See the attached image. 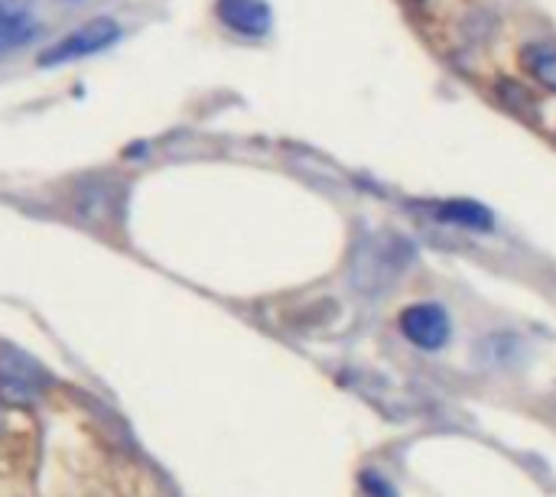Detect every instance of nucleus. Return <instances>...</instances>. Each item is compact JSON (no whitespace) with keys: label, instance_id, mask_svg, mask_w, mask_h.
I'll return each instance as SVG.
<instances>
[{"label":"nucleus","instance_id":"1","mask_svg":"<svg viewBox=\"0 0 556 497\" xmlns=\"http://www.w3.org/2000/svg\"><path fill=\"white\" fill-rule=\"evenodd\" d=\"M121 39V23L114 16H91L85 20L81 26L68 29L65 36H59L55 42H49L42 52H39V65L46 68H55V65H68V62H78V59H88L108 46H114Z\"/></svg>","mask_w":556,"mask_h":497},{"label":"nucleus","instance_id":"2","mask_svg":"<svg viewBox=\"0 0 556 497\" xmlns=\"http://www.w3.org/2000/svg\"><path fill=\"white\" fill-rule=\"evenodd\" d=\"M401 251H407V244L397 241V238H371L365 247H358L355 264H352L355 286L358 290H368V293L391 286L394 277H397V270L407 260V257H397Z\"/></svg>","mask_w":556,"mask_h":497},{"label":"nucleus","instance_id":"3","mask_svg":"<svg viewBox=\"0 0 556 497\" xmlns=\"http://www.w3.org/2000/svg\"><path fill=\"white\" fill-rule=\"evenodd\" d=\"M46 391V374L26 355H0V404L29 407Z\"/></svg>","mask_w":556,"mask_h":497},{"label":"nucleus","instance_id":"4","mask_svg":"<svg viewBox=\"0 0 556 497\" xmlns=\"http://www.w3.org/2000/svg\"><path fill=\"white\" fill-rule=\"evenodd\" d=\"M401 332L424 352H437L450 342V319L433 303H417L401 313Z\"/></svg>","mask_w":556,"mask_h":497},{"label":"nucleus","instance_id":"5","mask_svg":"<svg viewBox=\"0 0 556 497\" xmlns=\"http://www.w3.org/2000/svg\"><path fill=\"white\" fill-rule=\"evenodd\" d=\"M215 13L231 33L248 39H261L274 26V10L267 0H218Z\"/></svg>","mask_w":556,"mask_h":497},{"label":"nucleus","instance_id":"6","mask_svg":"<svg viewBox=\"0 0 556 497\" xmlns=\"http://www.w3.org/2000/svg\"><path fill=\"white\" fill-rule=\"evenodd\" d=\"M521 68L541 81L547 91H556V46L554 42H528L521 49Z\"/></svg>","mask_w":556,"mask_h":497},{"label":"nucleus","instance_id":"7","mask_svg":"<svg viewBox=\"0 0 556 497\" xmlns=\"http://www.w3.org/2000/svg\"><path fill=\"white\" fill-rule=\"evenodd\" d=\"M437 215L443 221H453V225H463V228H472V231H489L495 225L492 212L479 202H466V199H456V202H443L437 208Z\"/></svg>","mask_w":556,"mask_h":497},{"label":"nucleus","instance_id":"8","mask_svg":"<svg viewBox=\"0 0 556 497\" xmlns=\"http://www.w3.org/2000/svg\"><path fill=\"white\" fill-rule=\"evenodd\" d=\"M33 36H36V23L29 13H16V10L0 13V55L26 46Z\"/></svg>","mask_w":556,"mask_h":497}]
</instances>
